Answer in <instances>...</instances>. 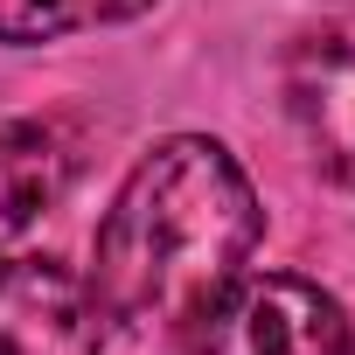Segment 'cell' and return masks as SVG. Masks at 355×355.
<instances>
[{
  "mask_svg": "<svg viewBox=\"0 0 355 355\" xmlns=\"http://www.w3.org/2000/svg\"><path fill=\"white\" fill-rule=\"evenodd\" d=\"M265 237V209L251 196V174L223 139L174 132L160 139L112 196L98 223L91 293L105 320L189 334L196 313L244 272Z\"/></svg>",
  "mask_w": 355,
  "mask_h": 355,
  "instance_id": "cell-1",
  "label": "cell"
},
{
  "mask_svg": "<svg viewBox=\"0 0 355 355\" xmlns=\"http://www.w3.org/2000/svg\"><path fill=\"white\" fill-rule=\"evenodd\" d=\"M196 355H355L334 293L293 272H237L189 327Z\"/></svg>",
  "mask_w": 355,
  "mask_h": 355,
  "instance_id": "cell-2",
  "label": "cell"
},
{
  "mask_svg": "<svg viewBox=\"0 0 355 355\" xmlns=\"http://www.w3.org/2000/svg\"><path fill=\"white\" fill-rule=\"evenodd\" d=\"M105 306L91 279L49 258H0V355H98Z\"/></svg>",
  "mask_w": 355,
  "mask_h": 355,
  "instance_id": "cell-3",
  "label": "cell"
},
{
  "mask_svg": "<svg viewBox=\"0 0 355 355\" xmlns=\"http://www.w3.org/2000/svg\"><path fill=\"white\" fill-rule=\"evenodd\" d=\"M286 112L306 153L355 189V21H327L293 42L286 56Z\"/></svg>",
  "mask_w": 355,
  "mask_h": 355,
  "instance_id": "cell-4",
  "label": "cell"
},
{
  "mask_svg": "<svg viewBox=\"0 0 355 355\" xmlns=\"http://www.w3.org/2000/svg\"><path fill=\"white\" fill-rule=\"evenodd\" d=\"M70 182V139L56 125H0V251L35 230Z\"/></svg>",
  "mask_w": 355,
  "mask_h": 355,
  "instance_id": "cell-5",
  "label": "cell"
},
{
  "mask_svg": "<svg viewBox=\"0 0 355 355\" xmlns=\"http://www.w3.org/2000/svg\"><path fill=\"white\" fill-rule=\"evenodd\" d=\"M146 8L153 0H0V42L35 49V42H56V35H77V28L132 21Z\"/></svg>",
  "mask_w": 355,
  "mask_h": 355,
  "instance_id": "cell-6",
  "label": "cell"
}]
</instances>
